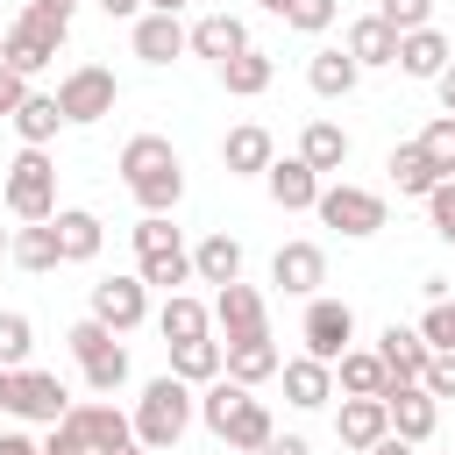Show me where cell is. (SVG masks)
I'll return each mask as SVG.
<instances>
[{"instance_id":"obj_50","label":"cell","mask_w":455,"mask_h":455,"mask_svg":"<svg viewBox=\"0 0 455 455\" xmlns=\"http://www.w3.org/2000/svg\"><path fill=\"white\" fill-rule=\"evenodd\" d=\"M0 455H43V448H36L28 434H0Z\"/></svg>"},{"instance_id":"obj_54","label":"cell","mask_w":455,"mask_h":455,"mask_svg":"<svg viewBox=\"0 0 455 455\" xmlns=\"http://www.w3.org/2000/svg\"><path fill=\"white\" fill-rule=\"evenodd\" d=\"M142 7H156V14H178V7H185V0H142Z\"/></svg>"},{"instance_id":"obj_45","label":"cell","mask_w":455,"mask_h":455,"mask_svg":"<svg viewBox=\"0 0 455 455\" xmlns=\"http://www.w3.org/2000/svg\"><path fill=\"white\" fill-rule=\"evenodd\" d=\"M434 398H455V348H434L427 355V377H419Z\"/></svg>"},{"instance_id":"obj_10","label":"cell","mask_w":455,"mask_h":455,"mask_svg":"<svg viewBox=\"0 0 455 455\" xmlns=\"http://www.w3.org/2000/svg\"><path fill=\"white\" fill-rule=\"evenodd\" d=\"M92 320H107L114 334H135L149 320V284L142 277H100L92 284Z\"/></svg>"},{"instance_id":"obj_37","label":"cell","mask_w":455,"mask_h":455,"mask_svg":"<svg viewBox=\"0 0 455 455\" xmlns=\"http://www.w3.org/2000/svg\"><path fill=\"white\" fill-rule=\"evenodd\" d=\"M78 370H85V391H100V398H107V391H121V384H128V348H121V334H114L100 355H85Z\"/></svg>"},{"instance_id":"obj_34","label":"cell","mask_w":455,"mask_h":455,"mask_svg":"<svg viewBox=\"0 0 455 455\" xmlns=\"http://www.w3.org/2000/svg\"><path fill=\"white\" fill-rule=\"evenodd\" d=\"M270 434H277V419H270V405H263V398H242V405H235V419L220 427V441H228L235 455H256Z\"/></svg>"},{"instance_id":"obj_1","label":"cell","mask_w":455,"mask_h":455,"mask_svg":"<svg viewBox=\"0 0 455 455\" xmlns=\"http://www.w3.org/2000/svg\"><path fill=\"white\" fill-rule=\"evenodd\" d=\"M121 185L135 192L142 213H171L185 199V164H178L171 135H128L121 142Z\"/></svg>"},{"instance_id":"obj_36","label":"cell","mask_w":455,"mask_h":455,"mask_svg":"<svg viewBox=\"0 0 455 455\" xmlns=\"http://www.w3.org/2000/svg\"><path fill=\"white\" fill-rule=\"evenodd\" d=\"M156 327H164V341H199V334L213 327V306H199L192 291H171L164 313H156Z\"/></svg>"},{"instance_id":"obj_47","label":"cell","mask_w":455,"mask_h":455,"mask_svg":"<svg viewBox=\"0 0 455 455\" xmlns=\"http://www.w3.org/2000/svg\"><path fill=\"white\" fill-rule=\"evenodd\" d=\"M43 455H92V448H85V434H78L71 419H57V427H50V441H43Z\"/></svg>"},{"instance_id":"obj_59","label":"cell","mask_w":455,"mask_h":455,"mask_svg":"<svg viewBox=\"0 0 455 455\" xmlns=\"http://www.w3.org/2000/svg\"><path fill=\"white\" fill-rule=\"evenodd\" d=\"M228 455H235V448H228Z\"/></svg>"},{"instance_id":"obj_38","label":"cell","mask_w":455,"mask_h":455,"mask_svg":"<svg viewBox=\"0 0 455 455\" xmlns=\"http://www.w3.org/2000/svg\"><path fill=\"white\" fill-rule=\"evenodd\" d=\"M242 398H249V384H235V377H228V370H220V377H213V384H206V398H199V419H206V427H213V434H220V427H228V419H235V405H242Z\"/></svg>"},{"instance_id":"obj_9","label":"cell","mask_w":455,"mask_h":455,"mask_svg":"<svg viewBox=\"0 0 455 455\" xmlns=\"http://www.w3.org/2000/svg\"><path fill=\"white\" fill-rule=\"evenodd\" d=\"M7 412H14V419H43V427H57V419L71 412V391H64L50 370H28V363H21V370H14V391H7Z\"/></svg>"},{"instance_id":"obj_3","label":"cell","mask_w":455,"mask_h":455,"mask_svg":"<svg viewBox=\"0 0 455 455\" xmlns=\"http://www.w3.org/2000/svg\"><path fill=\"white\" fill-rule=\"evenodd\" d=\"M64 36H71V14H57V7H36V0H28V7L7 21V50H0V64H14V71L28 78V71L57 64Z\"/></svg>"},{"instance_id":"obj_46","label":"cell","mask_w":455,"mask_h":455,"mask_svg":"<svg viewBox=\"0 0 455 455\" xmlns=\"http://www.w3.org/2000/svg\"><path fill=\"white\" fill-rule=\"evenodd\" d=\"M28 100V78L14 71V64H0V121H14V107Z\"/></svg>"},{"instance_id":"obj_8","label":"cell","mask_w":455,"mask_h":455,"mask_svg":"<svg viewBox=\"0 0 455 455\" xmlns=\"http://www.w3.org/2000/svg\"><path fill=\"white\" fill-rule=\"evenodd\" d=\"M313 213L327 228H341L348 242H363V235L384 228V192H370V185H320V206Z\"/></svg>"},{"instance_id":"obj_52","label":"cell","mask_w":455,"mask_h":455,"mask_svg":"<svg viewBox=\"0 0 455 455\" xmlns=\"http://www.w3.org/2000/svg\"><path fill=\"white\" fill-rule=\"evenodd\" d=\"M92 7H100V14H114V21H121V14H142V0H92Z\"/></svg>"},{"instance_id":"obj_57","label":"cell","mask_w":455,"mask_h":455,"mask_svg":"<svg viewBox=\"0 0 455 455\" xmlns=\"http://www.w3.org/2000/svg\"><path fill=\"white\" fill-rule=\"evenodd\" d=\"M7 249H14V235H0V263H7Z\"/></svg>"},{"instance_id":"obj_32","label":"cell","mask_w":455,"mask_h":455,"mask_svg":"<svg viewBox=\"0 0 455 455\" xmlns=\"http://www.w3.org/2000/svg\"><path fill=\"white\" fill-rule=\"evenodd\" d=\"M192 277H199V284H235V277H242V242H235V235H206V242L192 249Z\"/></svg>"},{"instance_id":"obj_19","label":"cell","mask_w":455,"mask_h":455,"mask_svg":"<svg viewBox=\"0 0 455 455\" xmlns=\"http://www.w3.org/2000/svg\"><path fill=\"white\" fill-rule=\"evenodd\" d=\"M448 64H455V50H448V36H441L434 21L412 28V36H398V71H405V78H427V85H434Z\"/></svg>"},{"instance_id":"obj_39","label":"cell","mask_w":455,"mask_h":455,"mask_svg":"<svg viewBox=\"0 0 455 455\" xmlns=\"http://www.w3.org/2000/svg\"><path fill=\"white\" fill-rule=\"evenodd\" d=\"M419 149L434 156V171H441V178H455V114H434V121L419 128Z\"/></svg>"},{"instance_id":"obj_31","label":"cell","mask_w":455,"mask_h":455,"mask_svg":"<svg viewBox=\"0 0 455 455\" xmlns=\"http://www.w3.org/2000/svg\"><path fill=\"white\" fill-rule=\"evenodd\" d=\"M391 185H398V192H405V199H427V192H434V185H441V171H434V156H427V149H419V135H412V142H398V149H391Z\"/></svg>"},{"instance_id":"obj_17","label":"cell","mask_w":455,"mask_h":455,"mask_svg":"<svg viewBox=\"0 0 455 455\" xmlns=\"http://www.w3.org/2000/svg\"><path fill=\"white\" fill-rule=\"evenodd\" d=\"M377 355H384V370H391L398 384H419V377H427V355H434V341H427L419 327H398V320H391V327L377 334Z\"/></svg>"},{"instance_id":"obj_15","label":"cell","mask_w":455,"mask_h":455,"mask_svg":"<svg viewBox=\"0 0 455 455\" xmlns=\"http://www.w3.org/2000/svg\"><path fill=\"white\" fill-rule=\"evenodd\" d=\"M263 192H270L284 213H313V206H320V171H313L306 156H277V164L263 171Z\"/></svg>"},{"instance_id":"obj_24","label":"cell","mask_w":455,"mask_h":455,"mask_svg":"<svg viewBox=\"0 0 455 455\" xmlns=\"http://www.w3.org/2000/svg\"><path fill=\"white\" fill-rule=\"evenodd\" d=\"M284 398H291L299 412L327 405V398H334V363H320V355H291V363H284Z\"/></svg>"},{"instance_id":"obj_33","label":"cell","mask_w":455,"mask_h":455,"mask_svg":"<svg viewBox=\"0 0 455 455\" xmlns=\"http://www.w3.org/2000/svg\"><path fill=\"white\" fill-rule=\"evenodd\" d=\"M171 370L185 377V384H213L220 370H228V341H171Z\"/></svg>"},{"instance_id":"obj_56","label":"cell","mask_w":455,"mask_h":455,"mask_svg":"<svg viewBox=\"0 0 455 455\" xmlns=\"http://www.w3.org/2000/svg\"><path fill=\"white\" fill-rule=\"evenodd\" d=\"M36 7H57V14H71V7H78V0H36Z\"/></svg>"},{"instance_id":"obj_4","label":"cell","mask_w":455,"mask_h":455,"mask_svg":"<svg viewBox=\"0 0 455 455\" xmlns=\"http://www.w3.org/2000/svg\"><path fill=\"white\" fill-rule=\"evenodd\" d=\"M135 277L156 284V291H178V284L192 277V249L178 242L171 213H142V220H135Z\"/></svg>"},{"instance_id":"obj_55","label":"cell","mask_w":455,"mask_h":455,"mask_svg":"<svg viewBox=\"0 0 455 455\" xmlns=\"http://www.w3.org/2000/svg\"><path fill=\"white\" fill-rule=\"evenodd\" d=\"M256 7H263V14H291V0H256Z\"/></svg>"},{"instance_id":"obj_44","label":"cell","mask_w":455,"mask_h":455,"mask_svg":"<svg viewBox=\"0 0 455 455\" xmlns=\"http://www.w3.org/2000/svg\"><path fill=\"white\" fill-rule=\"evenodd\" d=\"M334 7H341V0H291V14H284V21H291V28H306V36H320V28L334 21Z\"/></svg>"},{"instance_id":"obj_7","label":"cell","mask_w":455,"mask_h":455,"mask_svg":"<svg viewBox=\"0 0 455 455\" xmlns=\"http://www.w3.org/2000/svg\"><path fill=\"white\" fill-rule=\"evenodd\" d=\"M299 341H306V355H320V363H341L348 355V341H355V306L348 299H306V320H299Z\"/></svg>"},{"instance_id":"obj_21","label":"cell","mask_w":455,"mask_h":455,"mask_svg":"<svg viewBox=\"0 0 455 455\" xmlns=\"http://www.w3.org/2000/svg\"><path fill=\"white\" fill-rule=\"evenodd\" d=\"M334 434H341L348 448H377V441L391 434V405H384V398H341Z\"/></svg>"},{"instance_id":"obj_11","label":"cell","mask_w":455,"mask_h":455,"mask_svg":"<svg viewBox=\"0 0 455 455\" xmlns=\"http://www.w3.org/2000/svg\"><path fill=\"white\" fill-rule=\"evenodd\" d=\"M213 327L228 334V341H249V334H270V306H263V291L256 284H220L213 291Z\"/></svg>"},{"instance_id":"obj_12","label":"cell","mask_w":455,"mask_h":455,"mask_svg":"<svg viewBox=\"0 0 455 455\" xmlns=\"http://www.w3.org/2000/svg\"><path fill=\"white\" fill-rule=\"evenodd\" d=\"M270 284H284L291 299H313V291L327 284V249H320V242H284V249L270 256Z\"/></svg>"},{"instance_id":"obj_51","label":"cell","mask_w":455,"mask_h":455,"mask_svg":"<svg viewBox=\"0 0 455 455\" xmlns=\"http://www.w3.org/2000/svg\"><path fill=\"white\" fill-rule=\"evenodd\" d=\"M434 92H441V107H448V114H455V64H448V71H441V78H434Z\"/></svg>"},{"instance_id":"obj_6","label":"cell","mask_w":455,"mask_h":455,"mask_svg":"<svg viewBox=\"0 0 455 455\" xmlns=\"http://www.w3.org/2000/svg\"><path fill=\"white\" fill-rule=\"evenodd\" d=\"M114 100H121V78L107 71V64H71L64 78H57V107H64V121H100V114H114Z\"/></svg>"},{"instance_id":"obj_16","label":"cell","mask_w":455,"mask_h":455,"mask_svg":"<svg viewBox=\"0 0 455 455\" xmlns=\"http://www.w3.org/2000/svg\"><path fill=\"white\" fill-rule=\"evenodd\" d=\"M384 405H391V434H405V441H434V427H441V398H434L427 384H391Z\"/></svg>"},{"instance_id":"obj_25","label":"cell","mask_w":455,"mask_h":455,"mask_svg":"<svg viewBox=\"0 0 455 455\" xmlns=\"http://www.w3.org/2000/svg\"><path fill=\"white\" fill-rule=\"evenodd\" d=\"M355 78H363V64L348 57V43H341V50H313V64H306V85H313L320 100H348Z\"/></svg>"},{"instance_id":"obj_48","label":"cell","mask_w":455,"mask_h":455,"mask_svg":"<svg viewBox=\"0 0 455 455\" xmlns=\"http://www.w3.org/2000/svg\"><path fill=\"white\" fill-rule=\"evenodd\" d=\"M256 455H313V448H306V441H299V434H270V441H263V448H256Z\"/></svg>"},{"instance_id":"obj_42","label":"cell","mask_w":455,"mask_h":455,"mask_svg":"<svg viewBox=\"0 0 455 455\" xmlns=\"http://www.w3.org/2000/svg\"><path fill=\"white\" fill-rule=\"evenodd\" d=\"M419 334H427L434 348H455V299H427V313H419Z\"/></svg>"},{"instance_id":"obj_26","label":"cell","mask_w":455,"mask_h":455,"mask_svg":"<svg viewBox=\"0 0 455 455\" xmlns=\"http://www.w3.org/2000/svg\"><path fill=\"white\" fill-rule=\"evenodd\" d=\"M277 370H284V355H277V341H270V334L228 341V377H235V384H249V391H256V384H263V377H277Z\"/></svg>"},{"instance_id":"obj_40","label":"cell","mask_w":455,"mask_h":455,"mask_svg":"<svg viewBox=\"0 0 455 455\" xmlns=\"http://www.w3.org/2000/svg\"><path fill=\"white\" fill-rule=\"evenodd\" d=\"M28 348H36L28 313H0V363H7V370H21V363H28Z\"/></svg>"},{"instance_id":"obj_5","label":"cell","mask_w":455,"mask_h":455,"mask_svg":"<svg viewBox=\"0 0 455 455\" xmlns=\"http://www.w3.org/2000/svg\"><path fill=\"white\" fill-rule=\"evenodd\" d=\"M0 199H7L14 220H57V164H50V149H28L21 142V156L0 178Z\"/></svg>"},{"instance_id":"obj_49","label":"cell","mask_w":455,"mask_h":455,"mask_svg":"<svg viewBox=\"0 0 455 455\" xmlns=\"http://www.w3.org/2000/svg\"><path fill=\"white\" fill-rule=\"evenodd\" d=\"M363 455H419V441H405V434H384L377 448H363Z\"/></svg>"},{"instance_id":"obj_30","label":"cell","mask_w":455,"mask_h":455,"mask_svg":"<svg viewBox=\"0 0 455 455\" xmlns=\"http://www.w3.org/2000/svg\"><path fill=\"white\" fill-rule=\"evenodd\" d=\"M64 128V107H57V92H28L21 107H14V135L28 142V149H50V135Z\"/></svg>"},{"instance_id":"obj_20","label":"cell","mask_w":455,"mask_h":455,"mask_svg":"<svg viewBox=\"0 0 455 455\" xmlns=\"http://www.w3.org/2000/svg\"><path fill=\"white\" fill-rule=\"evenodd\" d=\"M334 384H341V398H384L398 377L384 370V355H377V348H348V355L334 363Z\"/></svg>"},{"instance_id":"obj_23","label":"cell","mask_w":455,"mask_h":455,"mask_svg":"<svg viewBox=\"0 0 455 455\" xmlns=\"http://www.w3.org/2000/svg\"><path fill=\"white\" fill-rule=\"evenodd\" d=\"M7 263H21V270H57L64 263V242H57V220H21L14 228V249H7Z\"/></svg>"},{"instance_id":"obj_29","label":"cell","mask_w":455,"mask_h":455,"mask_svg":"<svg viewBox=\"0 0 455 455\" xmlns=\"http://www.w3.org/2000/svg\"><path fill=\"white\" fill-rule=\"evenodd\" d=\"M57 242H64V263H92L100 242H107V228H100V213H85V206H57Z\"/></svg>"},{"instance_id":"obj_14","label":"cell","mask_w":455,"mask_h":455,"mask_svg":"<svg viewBox=\"0 0 455 455\" xmlns=\"http://www.w3.org/2000/svg\"><path fill=\"white\" fill-rule=\"evenodd\" d=\"M220 164H228V178H263V171L277 164V142H270V128H263V121H242V128H228V135H220Z\"/></svg>"},{"instance_id":"obj_28","label":"cell","mask_w":455,"mask_h":455,"mask_svg":"<svg viewBox=\"0 0 455 455\" xmlns=\"http://www.w3.org/2000/svg\"><path fill=\"white\" fill-rule=\"evenodd\" d=\"M270 78H277V64H270V50H235L228 64H220V85L235 92V100H256V92H270Z\"/></svg>"},{"instance_id":"obj_41","label":"cell","mask_w":455,"mask_h":455,"mask_svg":"<svg viewBox=\"0 0 455 455\" xmlns=\"http://www.w3.org/2000/svg\"><path fill=\"white\" fill-rule=\"evenodd\" d=\"M377 14H384L398 36H412V28H427V21H434V0H377Z\"/></svg>"},{"instance_id":"obj_22","label":"cell","mask_w":455,"mask_h":455,"mask_svg":"<svg viewBox=\"0 0 455 455\" xmlns=\"http://www.w3.org/2000/svg\"><path fill=\"white\" fill-rule=\"evenodd\" d=\"M235 50H249V28H242V14H199V21H192V57H206V64H228Z\"/></svg>"},{"instance_id":"obj_18","label":"cell","mask_w":455,"mask_h":455,"mask_svg":"<svg viewBox=\"0 0 455 455\" xmlns=\"http://www.w3.org/2000/svg\"><path fill=\"white\" fill-rule=\"evenodd\" d=\"M192 50V28H178V14H135V57L142 64H171V57H185Z\"/></svg>"},{"instance_id":"obj_35","label":"cell","mask_w":455,"mask_h":455,"mask_svg":"<svg viewBox=\"0 0 455 455\" xmlns=\"http://www.w3.org/2000/svg\"><path fill=\"white\" fill-rule=\"evenodd\" d=\"M299 156H306L320 178H327V171H341V164H348V135H341V121H306Z\"/></svg>"},{"instance_id":"obj_53","label":"cell","mask_w":455,"mask_h":455,"mask_svg":"<svg viewBox=\"0 0 455 455\" xmlns=\"http://www.w3.org/2000/svg\"><path fill=\"white\" fill-rule=\"evenodd\" d=\"M7 391H14V370H7V363H0V405H7Z\"/></svg>"},{"instance_id":"obj_58","label":"cell","mask_w":455,"mask_h":455,"mask_svg":"<svg viewBox=\"0 0 455 455\" xmlns=\"http://www.w3.org/2000/svg\"><path fill=\"white\" fill-rule=\"evenodd\" d=\"M0 50H7V28H0Z\"/></svg>"},{"instance_id":"obj_27","label":"cell","mask_w":455,"mask_h":455,"mask_svg":"<svg viewBox=\"0 0 455 455\" xmlns=\"http://www.w3.org/2000/svg\"><path fill=\"white\" fill-rule=\"evenodd\" d=\"M348 57H355L363 71H377V64H398V28H391L384 14H363V21L348 28Z\"/></svg>"},{"instance_id":"obj_2","label":"cell","mask_w":455,"mask_h":455,"mask_svg":"<svg viewBox=\"0 0 455 455\" xmlns=\"http://www.w3.org/2000/svg\"><path fill=\"white\" fill-rule=\"evenodd\" d=\"M185 427H192V384L171 370V377H149L142 384V398H135V441L142 448H178L185 441Z\"/></svg>"},{"instance_id":"obj_13","label":"cell","mask_w":455,"mask_h":455,"mask_svg":"<svg viewBox=\"0 0 455 455\" xmlns=\"http://www.w3.org/2000/svg\"><path fill=\"white\" fill-rule=\"evenodd\" d=\"M64 419L85 434V448H92V455H121V448H135V419H128V412H114V405H100V398L71 405Z\"/></svg>"},{"instance_id":"obj_43","label":"cell","mask_w":455,"mask_h":455,"mask_svg":"<svg viewBox=\"0 0 455 455\" xmlns=\"http://www.w3.org/2000/svg\"><path fill=\"white\" fill-rule=\"evenodd\" d=\"M427 220H434L441 242H455V178H441V185L427 192Z\"/></svg>"}]
</instances>
